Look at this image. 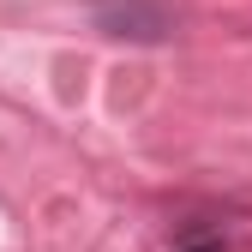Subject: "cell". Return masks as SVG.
<instances>
[{"label": "cell", "instance_id": "obj_1", "mask_svg": "<svg viewBox=\"0 0 252 252\" xmlns=\"http://www.w3.org/2000/svg\"><path fill=\"white\" fill-rule=\"evenodd\" d=\"M90 18H96V30L114 36V42H168L180 30V12L168 0H96Z\"/></svg>", "mask_w": 252, "mask_h": 252}, {"label": "cell", "instance_id": "obj_2", "mask_svg": "<svg viewBox=\"0 0 252 252\" xmlns=\"http://www.w3.org/2000/svg\"><path fill=\"white\" fill-rule=\"evenodd\" d=\"M186 252H222V240H198V246H186Z\"/></svg>", "mask_w": 252, "mask_h": 252}]
</instances>
